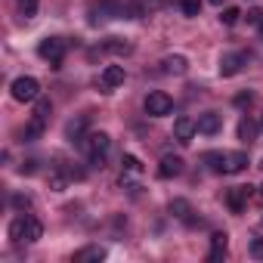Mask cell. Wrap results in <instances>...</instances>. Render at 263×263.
<instances>
[{
    "label": "cell",
    "mask_w": 263,
    "mask_h": 263,
    "mask_svg": "<svg viewBox=\"0 0 263 263\" xmlns=\"http://www.w3.org/2000/svg\"><path fill=\"white\" fill-rule=\"evenodd\" d=\"M257 189H260V195H263V186H257Z\"/></svg>",
    "instance_id": "36"
},
{
    "label": "cell",
    "mask_w": 263,
    "mask_h": 263,
    "mask_svg": "<svg viewBox=\"0 0 263 263\" xmlns=\"http://www.w3.org/2000/svg\"><path fill=\"white\" fill-rule=\"evenodd\" d=\"M124 84V68L121 65H105V71H102V87L105 90H115V87H121Z\"/></svg>",
    "instance_id": "11"
},
{
    "label": "cell",
    "mask_w": 263,
    "mask_h": 263,
    "mask_svg": "<svg viewBox=\"0 0 263 263\" xmlns=\"http://www.w3.org/2000/svg\"><path fill=\"white\" fill-rule=\"evenodd\" d=\"M143 105H146V115H152V118H164V115L174 111V99H171L164 90H152Z\"/></svg>",
    "instance_id": "3"
},
{
    "label": "cell",
    "mask_w": 263,
    "mask_h": 263,
    "mask_svg": "<svg viewBox=\"0 0 263 263\" xmlns=\"http://www.w3.org/2000/svg\"><path fill=\"white\" fill-rule=\"evenodd\" d=\"M226 245H229V235L226 232H214L211 235V254H208V260H223Z\"/></svg>",
    "instance_id": "13"
},
{
    "label": "cell",
    "mask_w": 263,
    "mask_h": 263,
    "mask_svg": "<svg viewBox=\"0 0 263 263\" xmlns=\"http://www.w3.org/2000/svg\"><path fill=\"white\" fill-rule=\"evenodd\" d=\"M161 71H164V74H186V71H189V59L180 56V53H177V56H164V59H161Z\"/></svg>",
    "instance_id": "10"
},
{
    "label": "cell",
    "mask_w": 263,
    "mask_h": 263,
    "mask_svg": "<svg viewBox=\"0 0 263 263\" xmlns=\"http://www.w3.org/2000/svg\"><path fill=\"white\" fill-rule=\"evenodd\" d=\"M13 201H16V208H28V198H22V195H16Z\"/></svg>",
    "instance_id": "33"
},
{
    "label": "cell",
    "mask_w": 263,
    "mask_h": 263,
    "mask_svg": "<svg viewBox=\"0 0 263 263\" xmlns=\"http://www.w3.org/2000/svg\"><path fill=\"white\" fill-rule=\"evenodd\" d=\"M68 180H71L68 171H53V174H50V189H53V192H62V189L68 186Z\"/></svg>",
    "instance_id": "21"
},
{
    "label": "cell",
    "mask_w": 263,
    "mask_h": 263,
    "mask_svg": "<svg viewBox=\"0 0 263 263\" xmlns=\"http://www.w3.org/2000/svg\"><path fill=\"white\" fill-rule=\"evenodd\" d=\"M180 174H183V158L164 155L161 164H158V177H161V180H171V177H180Z\"/></svg>",
    "instance_id": "9"
},
{
    "label": "cell",
    "mask_w": 263,
    "mask_h": 263,
    "mask_svg": "<svg viewBox=\"0 0 263 263\" xmlns=\"http://www.w3.org/2000/svg\"><path fill=\"white\" fill-rule=\"evenodd\" d=\"M257 28H260V41H263V22H260V25H257Z\"/></svg>",
    "instance_id": "34"
},
{
    "label": "cell",
    "mask_w": 263,
    "mask_h": 263,
    "mask_svg": "<svg viewBox=\"0 0 263 263\" xmlns=\"http://www.w3.org/2000/svg\"><path fill=\"white\" fill-rule=\"evenodd\" d=\"M121 164H124V174H143V161L137 155H124Z\"/></svg>",
    "instance_id": "24"
},
{
    "label": "cell",
    "mask_w": 263,
    "mask_h": 263,
    "mask_svg": "<svg viewBox=\"0 0 263 263\" xmlns=\"http://www.w3.org/2000/svg\"><path fill=\"white\" fill-rule=\"evenodd\" d=\"M251 257L263 260V238H254V241H251Z\"/></svg>",
    "instance_id": "29"
},
{
    "label": "cell",
    "mask_w": 263,
    "mask_h": 263,
    "mask_svg": "<svg viewBox=\"0 0 263 263\" xmlns=\"http://www.w3.org/2000/svg\"><path fill=\"white\" fill-rule=\"evenodd\" d=\"M260 130H263V124H260Z\"/></svg>",
    "instance_id": "38"
},
{
    "label": "cell",
    "mask_w": 263,
    "mask_h": 263,
    "mask_svg": "<svg viewBox=\"0 0 263 263\" xmlns=\"http://www.w3.org/2000/svg\"><path fill=\"white\" fill-rule=\"evenodd\" d=\"M10 241H25V217H16L10 223Z\"/></svg>",
    "instance_id": "23"
},
{
    "label": "cell",
    "mask_w": 263,
    "mask_h": 263,
    "mask_svg": "<svg viewBox=\"0 0 263 263\" xmlns=\"http://www.w3.org/2000/svg\"><path fill=\"white\" fill-rule=\"evenodd\" d=\"M16 7H19V13H22L25 19H31V16L37 13V0H16Z\"/></svg>",
    "instance_id": "27"
},
{
    "label": "cell",
    "mask_w": 263,
    "mask_h": 263,
    "mask_svg": "<svg viewBox=\"0 0 263 263\" xmlns=\"http://www.w3.org/2000/svg\"><path fill=\"white\" fill-rule=\"evenodd\" d=\"M238 140L248 143V146L257 140V124H254L251 118H241V121H238Z\"/></svg>",
    "instance_id": "16"
},
{
    "label": "cell",
    "mask_w": 263,
    "mask_h": 263,
    "mask_svg": "<svg viewBox=\"0 0 263 263\" xmlns=\"http://www.w3.org/2000/svg\"><path fill=\"white\" fill-rule=\"evenodd\" d=\"M260 167H263V161H260Z\"/></svg>",
    "instance_id": "37"
},
{
    "label": "cell",
    "mask_w": 263,
    "mask_h": 263,
    "mask_svg": "<svg viewBox=\"0 0 263 263\" xmlns=\"http://www.w3.org/2000/svg\"><path fill=\"white\" fill-rule=\"evenodd\" d=\"M251 195H254V186H235V189H229V192H226V204H229V211H232V214H241Z\"/></svg>",
    "instance_id": "6"
},
{
    "label": "cell",
    "mask_w": 263,
    "mask_h": 263,
    "mask_svg": "<svg viewBox=\"0 0 263 263\" xmlns=\"http://www.w3.org/2000/svg\"><path fill=\"white\" fill-rule=\"evenodd\" d=\"M238 19H241V10H238V7H226V10L220 13V22H223V25H235Z\"/></svg>",
    "instance_id": "26"
},
{
    "label": "cell",
    "mask_w": 263,
    "mask_h": 263,
    "mask_svg": "<svg viewBox=\"0 0 263 263\" xmlns=\"http://www.w3.org/2000/svg\"><path fill=\"white\" fill-rule=\"evenodd\" d=\"M10 93H13V99H16V102H37V96H41V84H37V78L22 74V78H16V81H13Z\"/></svg>",
    "instance_id": "2"
},
{
    "label": "cell",
    "mask_w": 263,
    "mask_h": 263,
    "mask_svg": "<svg viewBox=\"0 0 263 263\" xmlns=\"http://www.w3.org/2000/svg\"><path fill=\"white\" fill-rule=\"evenodd\" d=\"M90 260H105V248H99V245H87V248H81L78 254H74V263H90Z\"/></svg>",
    "instance_id": "14"
},
{
    "label": "cell",
    "mask_w": 263,
    "mask_h": 263,
    "mask_svg": "<svg viewBox=\"0 0 263 263\" xmlns=\"http://www.w3.org/2000/svg\"><path fill=\"white\" fill-rule=\"evenodd\" d=\"M180 10H183V16L195 19V16L201 13V0H180Z\"/></svg>",
    "instance_id": "25"
},
{
    "label": "cell",
    "mask_w": 263,
    "mask_h": 263,
    "mask_svg": "<svg viewBox=\"0 0 263 263\" xmlns=\"http://www.w3.org/2000/svg\"><path fill=\"white\" fill-rule=\"evenodd\" d=\"M195 124H198V134H204V137H217V134H220V127H223V118H220L217 111H204Z\"/></svg>",
    "instance_id": "7"
},
{
    "label": "cell",
    "mask_w": 263,
    "mask_h": 263,
    "mask_svg": "<svg viewBox=\"0 0 263 263\" xmlns=\"http://www.w3.org/2000/svg\"><path fill=\"white\" fill-rule=\"evenodd\" d=\"M195 134H198V124H195L192 118L180 115V118L174 121V140H177L180 146H189V143L195 140Z\"/></svg>",
    "instance_id": "5"
},
{
    "label": "cell",
    "mask_w": 263,
    "mask_h": 263,
    "mask_svg": "<svg viewBox=\"0 0 263 263\" xmlns=\"http://www.w3.org/2000/svg\"><path fill=\"white\" fill-rule=\"evenodd\" d=\"M37 56L47 59L50 65H59L62 56H65V44H62L59 37H44V41L37 44Z\"/></svg>",
    "instance_id": "4"
},
{
    "label": "cell",
    "mask_w": 263,
    "mask_h": 263,
    "mask_svg": "<svg viewBox=\"0 0 263 263\" xmlns=\"http://www.w3.org/2000/svg\"><path fill=\"white\" fill-rule=\"evenodd\" d=\"M50 108H53V105H50V99H41V96H37V105H34V115L47 121V118H50Z\"/></svg>",
    "instance_id": "28"
},
{
    "label": "cell",
    "mask_w": 263,
    "mask_h": 263,
    "mask_svg": "<svg viewBox=\"0 0 263 263\" xmlns=\"http://www.w3.org/2000/svg\"><path fill=\"white\" fill-rule=\"evenodd\" d=\"M248 171V155L245 152H226V171L223 174H241Z\"/></svg>",
    "instance_id": "12"
},
{
    "label": "cell",
    "mask_w": 263,
    "mask_h": 263,
    "mask_svg": "<svg viewBox=\"0 0 263 263\" xmlns=\"http://www.w3.org/2000/svg\"><path fill=\"white\" fill-rule=\"evenodd\" d=\"M245 102H251V93H238L235 96V105H245Z\"/></svg>",
    "instance_id": "31"
},
{
    "label": "cell",
    "mask_w": 263,
    "mask_h": 263,
    "mask_svg": "<svg viewBox=\"0 0 263 263\" xmlns=\"http://www.w3.org/2000/svg\"><path fill=\"white\" fill-rule=\"evenodd\" d=\"M204 164L214 174H223L226 171V152H204Z\"/></svg>",
    "instance_id": "18"
},
{
    "label": "cell",
    "mask_w": 263,
    "mask_h": 263,
    "mask_svg": "<svg viewBox=\"0 0 263 263\" xmlns=\"http://www.w3.org/2000/svg\"><path fill=\"white\" fill-rule=\"evenodd\" d=\"M102 50H105V53H115V56H130V53H134V44H130V41H121V37H108V41L102 44Z\"/></svg>",
    "instance_id": "15"
},
{
    "label": "cell",
    "mask_w": 263,
    "mask_h": 263,
    "mask_svg": "<svg viewBox=\"0 0 263 263\" xmlns=\"http://www.w3.org/2000/svg\"><path fill=\"white\" fill-rule=\"evenodd\" d=\"M248 22H251V25H260V22H263V10H251V13H248Z\"/></svg>",
    "instance_id": "30"
},
{
    "label": "cell",
    "mask_w": 263,
    "mask_h": 263,
    "mask_svg": "<svg viewBox=\"0 0 263 263\" xmlns=\"http://www.w3.org/2000/svg\"><path fill=\"white\" fill-rule=\"evenodd\" d=\"M211 4H214V7H220V4H223V0H211Z\"/></svg>",
    "instance_id": "35"
},
{
    "label": "cell",
    "mask_w": 263,
    "mask_h": 263,
    "mask_svg": "<svg viewBox=\"0 0 263 263\" xmlns=\"http://www.w3.org/2000/svg\"><path fill=\"white\" fill-rule=\"evenodd\" d=\"M81 143H84L87 161H90L93 167H102V164H105V155H108V149H111V140H108V134L96 130V134H87Z\"/></svg>",
    "instance_id": "1"
},
{
    "label": "cell",
    "mask_w": 263,
    "mask_h": 263,
    "mask_svg": "<svg viewBox=\"0 0 263 263\" xmlns=\"http://www.w3.org/2000/svg\"><path fill=\"white\" fill-rule=\"evenodd\" d=\"M171 214H174V217H180V220H186V223H192V217H189V214H192V208H189V201H186V198H174V201H171Z\"/></svg>",
    "instance_id": "19"
},
{
    "label": "cell",
    "mask_w": 263,
    "mask_h": 263,
    "mask_svg": "<svg viewBox=\"0 0 263 263\" xmlns=\"http://www.w3.org/2000/svg\"><path fill=\"white\" fill-rule=\"evenodd\" d=\"M41 235H44L41 220H34V217H28V214H25V241H37Z\"/></svg>",
    "instance_id": "20"
},
{
    "label": "cell",
    "mask_w": 263,
    "mask_h": 263,
    "mask_svg": "<svg viewBox=\"0 0 263 263\" xmlns=\"http://www.w3.org/2000/svg\"><path fill=\"white\" fill-rule=\"evenodd\" d=\"M34 164H37V161H25L19 171H22V174H34Z\"/></svg>",
    "instance_id": "32"
},
{
    "label": "cell",
    "mask_w": 263,
    "mask_h": 263,
    "mask_svg": "<svg viewBox=\"0 0 263 263\" xmlns=\"http://www.w3.org/2000/svg\"><path fill=\"white\" fill-rule=\"evenodd\" d=\"M241 65H245V56L241 53H223L220 56V74L223 78H235L241 71Z\"/></svg>",
    "instance_id": "8"
},
{
    "label": "cell",
    "mask_w": 263,
    "mask_h": 263,
    "mask_svg": "<svg viewBox=\"0 0 263 263\" xmlns=\"http://www.w3.org/2000/svg\"><path fill=\"white\" fill-rule=\"evenodd\" d=\"M84 127H87V118H78V121H71L68 127H65V137L74 143V140H81V134H84Z\"/></svg>",
    "instance_id": "22"
},
{
    "label": "cell",
    "mask_w": 263,
    "mask_h": 263,
    "mask_svg": "<svg viewBox=\"0 0 263 263\" xmlns=\"http://www.w3.org/2000/svg\"><path fill=\"white\" fill-rule=\"evenodd\" d=\"M44 127H47V121L34 115V118H31V121L25 124V130H22V137H25V140H37V137L44 134Z\"/></svg>",
    "instance_id": "17"
}]
</instances>
